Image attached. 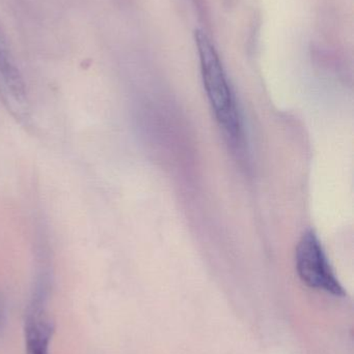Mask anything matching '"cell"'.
<instances>
[{
    "label": "cell",
    "instance_id": "cell-6",
    "mask_svg": "<svg viewBox=\"0 0 354 354\" xmlns=\"http://www.w3.org/2000/svg\"><path fill=\"white\" fill-rule=\"evenodd\" d=\"M2 312H1V308H0V322H1V315H2Z\"/></svg>",
    "mask_w": 354,
    "mask_h": 354
},
{
    "label": "cell",
    "instance_id": "cell-3",
    "mask_svg": "<svg viewBox=\"0 0 354 354\" xmlns=\"http://www.w3.org/2000/svg\"><path fill=\"white\" fill-rule=\"evenodd\" d=\"M0 101L19 124L30 126L31 108L26 87L8 49L0 51Z\"/></svg>",
    "mask_w": 354,
    "mask_h": 354
},
{
    "label": "cell",
    "instance_id": "cell-5",
    "mask_svg": "<svg viewBox=\"0 0 354 354\" xmlns=\"http://www.w3.org/2000/svg\"><path fill=\"white\" fill-rule=\"evenodd\" d=\"M2 49H6V46L3 37H2L1 31H0V50Z\"/></svg>",
    "mask_w": 354,
    "mask_h": 354
},
{
    "label": "cell",
    "instance_id": "cell-4",
    "mask_svg": "<svg viewBox=\"0 0 354 354\" xmlns=\"http://www.w3.org/2000/svg\"><path fill=\"white\" fill-rule=\"evenodd\" d=\"M47 303L31 297L25 319L26 354H49L54 324L46 311Z\"/></svg>",
    "mask_w": 354,
    "mask_h": 354
},
{
    "label": "cell",
    "instance_id": "cell-2",
    "mask_svg": "<svg viewBox=\"0 0 354 354\" xmlns=\"http://www.w3.org/2000/svg\"><path fill=\"white\" fill-rule=\"evenodd\" d=\"M295 266L299 279L310 288L324 291L335 297L346 295L313 230L306 231L299 239L295 252Z\"/></svg>",
    "mask_w": 354,
    "mask_h": 354
},
{
    "label": "cell",
    "instance_id": "cell-1",
    "mask_svg": "<svg viewBox=\"0 0 354 354\" xmlns=\"http://www.w3.org/2000/svg\"><path fill=\"white\" fill-rule=\"evenodd\" d=\"M202 80L216 122L235 149L245 145V127L234 91L220 55L209 37L201 30L195 33Z\"/></svg>",
    "mask_w": 354,
    "mask_h": 354
}]
</instances>
